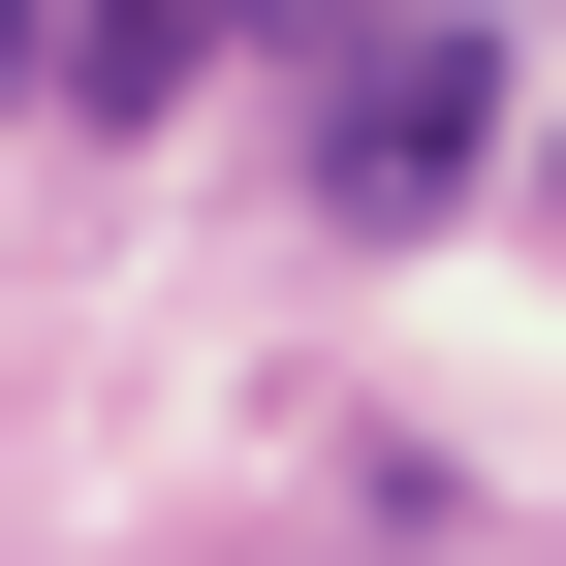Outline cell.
Instances as JSON below:
<instances>
[{
	"label": "cell",
	"instance_id": "cell-2",
	"mask_svg": "<svg viewBox=\"0 0 566 566\" xmlns=\"http://www.w3.org/2000/svg\"><path fill=\"white\" fill-rule=\"evenodd\" d=\"M252 32V0H32V63H63V95H95V126H158L189 95V63H221Z\"/></svg>",
	"mask_w": 566,
	"mask_h": 566
},
{
	"label": "cell",
	"instance_id": "cell-1",
	"mask_svg": "<svg viewBox=\"0 0 566 566\" xmlns=\"http://www.w3.org/2000/svg\"><path fill=\"white\" fill-rule=\"evenodd\" d=\"M472 158H504V32H346V95H315V221L378 252V221H441Z\"/></svg>",
	"mask_w": 566,
	"mask_h": 566
}]
</instances>
